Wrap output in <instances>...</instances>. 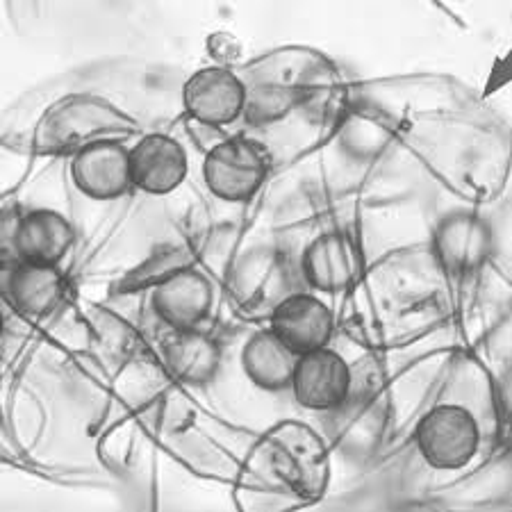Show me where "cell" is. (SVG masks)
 Here are the masks:
<instances>
[{"mask_svg":"<svg viewBox=\"0 0 512 512\" xmlns=\"http://www.w3.org/2000/svg\"><path fill=\"white\" fill-rule=\"evenodd\" d=\"M10 242L19 262L57 267L76 242V230L60 212L32 210L16 221Z\"/></svg>","mask_w":512,"mask_h":512,"instance_id":"16","label":"cell"},{"mask_svg":"<svg viewBox=\"0 0 512 512\" xmlns=\"http://www.w3.org/2000/svg\"><path fill=\"white\" fill-rule=\"evenodd\" d=\"M328 431L346 451L369 449L385 428V401L381 385L351 383L349 396L328 412Z\"/></svg>","mask_w":512,"mask_h":512,"instance_id":"15","label":"cell"},{"mask_svg":"<svg viewBox=\"0 0 512 512\" xmlns=\"http://www.w3.org/2000/svg\"><path fill=\"white\" fill-rule=\"evenodd\" d=\"M212 44H219V48H210V53L217 57L224 66L226 62H235L239 53H242V46L237 44V39L233 35H228V32H217V35L210 37Z\"/></svg>","mask_w":512,"mask_h":512,"instance_id":"21","label":"cell"},{"mask_svg":"<svg viewBox=\"0 0 512 512\" xmlns=\"http://www.w3.org/2000/svg\"><path fill=\"white\" fill-rule=\"evenodd\" d=\"M187 267H194L192 253H189L185 246H167V249H162L158 253H153L151 258H146L137 269H132L130 274L117 285V292L130 294L146 287L153 289Z\"/></svg>","mask_w":512,"mask_h":512,"instance_id":"20","label":"cell"},{"mask_svg":"<svg viewBox=\"0 0 512 512\" xmlns=\"http://www.w3.org/2000/svg\"><path fill=\"white\" fill-rule=\"evenodd\" d=\"M139 123L121 107L94 94H71L37 121L32 148L41 155H76L98 142H123Z\"/></svg>","mask_w":512,"mask_h":512,"instance_id":"2","label":"cell"},{"mask_svg":"<svg viewBox=\"0 0 512 512\" xmlns=\"http://www.w3.org/2000/svg\"><path fill=\"white\" fill-rule=\"evenodd\" d=\"M353 369L340 353L317 349L299 355L292 378V394L301 408L312 412H330L349 396Z\"/></svg>","mask_w":512,"mask_h":512,"instance_id":"10","label":"cell"},{"mask_svg":"<svg viewBox=\"0 0 512 512\" xmlns=\"http://www.w3.org/2000/svg\"><path fill=\"white\" fill-rule=\"evenodd\" d=\"M246 82L244 117L253 126H267L285 119L296 107L335 92V73L324 57L285 48L271 53L260 64H253Z\"/></svg>","mask_w":512,"mask_h":512,"instance_id":"1","label":"cell"},{"mask_svg":"<svg viewBox=\"0 0 512 512\" xmlns=\"http://www.w3.org/2000/svg\"><path fill=\"white\" fill-rule=\"evenodd\" d=\"M214 289L208 276L194 267H187L153 287L151 308L162 324L171 330L201 328L210 317Z\"/></svg>","mask_w":512,"mask_h":512,"instance_id":"12","label":"cell"},{"mask_svg":"<svg viewBox=\"0 0 512 512\" xmlns=\"http://www.w3.org/2000/svg\"><path fill=\"white\" fill-rule=\"evenodd\" d=\"M183 105L203 126H230L244 114L246 82L228 66H205L185 82Z\"/></svg>","mask_w":512,"mask_h":512,"instance_id":"8","label":"cell"},{"mask_svg":"<svg viewBox=\"0 0 512 512\" xmlns=\"http://www.w3.org/2000/svg\"><path fill=\"white\" fill-rule=\"evenodd\" d=\"M7 301L30 319H44L60 308L69 294L64 274L51 264L16 262L5 280Z\"/></svg>","mask_w":512,"mask_h":512,"instance_id":"17","label":"cell"},{"mask_svg":"<svg viewBox=\"0 0 512 512\" xmlns=\"http://www.w3.org/2000/svg\"><path fill=\"white\" fill-rule=\"evenodd\" d=\"M271 330L296 355L324 349L335 335V315L315 294L296 292L269 317Z\"/></svg>","mask_w":512,"mask_h":512,"instance_id":"14","label":"cell"},{"mask_svg":"<svg viewBox=\"0 0 512 512\" xmlns=\"http://www.w3.org/2000/svg\"><path fill=\"white\" fill-rule=\"evenodd\" d=\"M415 442L428 465L442 472H453L476 458L481 449V428L465 406L442 403L421 417Z\"/></svg>","mask_w":512,"mask_h":512,"instance_id":"6","label":"cell"},{"mask_svg":"<svg viewBox=\"0 0 512 512\" xmlns=\"http://www.w3.org/2000/svg\"><path fill=\"white\" fill-rule=\"evenodd\" d=\"M269 167L271 158L260 142L251 137H228L205 155L203 178L221 201L246 203L260 192Z\"/></svg>","mask_w":512,"mask_h":512,"instance_id":"5","label":"cell"},{"mask_svg":"<svg viewBox=\"0 0 512 512\" xmlns=\"http://www.w3.org/2000/svg\"><path fill=\"white\" fill-rule=\"evenodd\" d=\"M189 158L178 139L153 132L130 148L132 187L146 194H169L185 183Z\"/></svg>","mask_w":512,"mask_h":512,"instance_id":"13","label":"cell"},{"mask_svg":"<svg viewBox=\"0 0 512 512\" xmlns=\"http://www.w3.org/2000/svg\"><path fill=\"white\" fill-rule=\"evenodd\" d=\"M492 228L474 212H451L437 221L433 251L453 278L476 276L492 255Z\"/></svg>","mask_w":512,"mask_h":512,"instance_id":"7","label":"cell"},{"mask_svg":"<svg viewBox=\"0 0 512 512\" xmlns=\"http://www.w3.org/2000/svg\"><path fill=\"white\" fill-rule=\"evenodd\" d=\"M301 271L276 246H255L235 262L228 278L239 315L249 319H269L289 296L301 292Z\"/></svg>","mask_w":512,"mask_h":512,"instance_id":"3","label":"cell"},{"mask_svg":"<svg viewBox=\"0 0 512 512\" xmlns=\"http://www.w3.org/2000/svg\"><path fill=\"white\" fill-rule=\"evenodd\" d=\"M73 185L94 201H112L132 189L130 148L123 142H98L71 158Z\"/></svg>","mask_w":512,"mask_h":512,"instance_id":"11","label":"cell"},{"mask_svg":"<svg viewBox=\"0 0 512 512\" xmlns=\"http://www.w3.org/2000/svg\"><path fill=\"white\" fill-rule=\"evenodd\" d=\"M296 362L299 355L271 328L253 333L242 351L244 374L251 378L253 385L267 392H280L292 385Z\"/></svg>","mask_w":512,"mask_h":512,"instance_id":"19","label":"cell"},{"mask_svg":"<svg viewBox=\"0 0 512 512\" xmlns=\"http://www.w3.org/2000/svg\"><path fill=\"white\" fill-rule=\"evenodd\" d=\"M164 367L178 383L201 387L208 385L221 367L224 353L219 342L201 328L171 330L162 342Z\"/></svg>","mask_w":512,"mask_h":512,"instance_id":"18","label":"cell"},{"mask_svg":"<svg viewBox=\"0 0 512 512\" xmlns=\"http://www.w3.org/2000/svg\"><path fill=\"white\" fill-rule=\"evenodd\" d=\"M303 283L317 292L340 294L358 283L365 260L360 244L346 233H324L305 246L299 264Z\"/></svg>","mask_w":512,"mask_h":512,"instance_id":"9","label":"cell"},{"mask_svg":"<svg viewBox=\"0 0 512 512\" xmlns=\"http://www.w3.org/2000/svg\"><path fill=\"white\" fill-rule=\"evenodd\" d=\"M264 444L269 469L296 497L315 501L326 492L330 481L328 447L310 426L283 421Z\"/></svg>","mask_w":512,"mask_h":512,"instance_id":"4","label":"cell"}]
</instances>
